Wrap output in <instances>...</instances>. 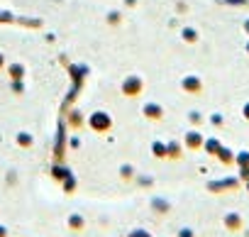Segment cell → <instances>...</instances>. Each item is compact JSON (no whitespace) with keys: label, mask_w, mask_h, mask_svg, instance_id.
I'll return each mask as SVG.
<instances>
[{"label":"cell","mask_w":249,"mask_h":237,"mask_svg":"<svg viewBox=\"0 0 249 237\" xmlns=\"http://www.w3.org/2000/svg\"><path fill=\"white\" fill-rule=\"evenodd\" d=\"M183 157V145L178 140H169L166 142V159H181Z\"/></svg>","instance_id":"6"},{"label":"cell","mask_w":249,"mask_h":237,"mask_svg":"<svg viewBox=\"0 0 249 237\" xmlns=\"http://www.w3.org/2000/svg\"><path fill=\"white\" fill-rule=\"evenodd\" d=\"M176 237H196V230H193V227H181V230L176 232Z\"/></svg>","instance_id":"21"},{"label":"cell","mask_w":249,"mask_h":237,"mask_svg":"<svg viewBox=\"0 0 249 237\" xmlns=\"http://www.w3.org/2000/svg\"><path fill=\"white\" fill-rule=\"evenodd\" d=\"M242 115H244V120H249V103L242 108Z\"/></svg>","instance_id":"27"},{"label":"cell","mask_w":249,"mask_h":237,"mask_svg":"<svg viewBox=\"0 0 249 237\" xmlns=\"http://www.w3.org/2000/svg\"><path fill=\"white\" fill-rule=\"evenodd\" d=\"M222 225H225V230H230V232H239V230L244 227V218H242L237 210H230V213H225Z\"/></svg>","instance_id":"4"},{"label":"cell","mask_w":249,"mask_h":237,"mask_svg":"<svg viewBox=\"0 0 249 237\" xmlns=\"http://www.w3.org/2000/svg\"><path fill=\"white\" fill-rule=\"evenodd\" d=\"M152 154L157 157V159H166V142H152Z\"/></svg>","instance_id":"15"},{"label":"cell","mask_w":249,"mask_h":237,"mask_svg":"<svg viewBox=\"0 0 249 237\" xmlns=\"http://www.w3.org/2000/svg\"><path fill=\"white\" fill-rule=\"evenodd\" d=\"M69 176H73V171H71L64 162H54V166H52V179L61 183V181H66Z\"/></svg>","instance_id":"5"},{"label":"cell","mask_w":249,"mask_h":237,"mask_svg":"<svg viewBox=\"0 0 249 237\" xmlns=\"http://www.w3.org/2000/svg\"><path fill=\"white\" fill-rule=\"evenodd\" d=\"M127 237H152V232H149V230H144V227H135V230H130V232H127Z\"/></svg>","instance_id":"20"},{"label":"cell","mask_w":249,"mask_h":237,"mask_svg":"<svg viewBox=\"0 0 249 237\" xmlns=\"http://www.w3.org/2000/svg\"><path fill=\"white\" fill-rule=\"evenodd\" d=\"M188 120H191V123H193V125H198V123H200V120H203V115H200V112H196V110H193V112H191V115H188Z\"/></svg>","instance_id":"23"},{"label":"cell","mask_w":249,"mask_h":237,"mask_svg":"<svg viewBox=\"0 0 249 237\" xmlns=\"http://www.w3.org/2000/svg\"><path fill=\"white\" fill-rule=\"evenodd\" d=\"M0 237H8V227L5 225H0Z\"/></svg>","instance_id":"29"},{"label":"cell","mask_w":249,"mask_h":237,"mask_svg":"<svg viewBox=\"0 0 249 237\" xmlns=\"http://www.w3.org/2000/svg\"><path fill=\"white\" fill-rule=\"evenodd\" d=\"M220 147H222V142L217 137H205V142H203V152L210 154V157H215L220 152Z\"/></svg>","instance_id":"8"},{"label":"cell","mask_w":249,"mask_h":237,"mask_svg":"<svg viewBox=\"0 0 249 237\" xmlns=\"http://www.w3.org/2000/svg\"><path fill=\"white\" fill-rule=\"evenodd\" d=\"M247 49H249V47H247Z\"/></svg>","instance_id":"33"},{"label":"cell","mask_w":249,"mask_h":237,"mask_svg":"<svg viewBox=\"0 0 249 237\" xmlns=\"http://www.w3.org/2000/svg\"><path fill=\"white\" fill-rule=\"evenodd\" d=\"M210 123H213L215 128H220V125H222L225 120H222V115H210Z\"/></svg>","instance_id":"24"},{"label":"cell","mask_w":249,"mask_h":237,"mask_svg":"<svg viewBox=\"0 0 249 237\" xmlns=\"http://www.w3.org/2000/svg\"><path fill=\"white\" fill-rule=\"evenodd\" d=\"M247 32H249V22H247Z\"/></svg>","instance_id":"32"},{"label":"cell","mask_w":249,"mask_h":237,"mask_svg":"<svg viewBox=\"0 0 249 237\" xmlns=\"http://www.w3.org/2000/svg\"><path fill=\"white\" fill-rule=\"evenodd\" d=\"M10 71H13V76H15V78H18V76H22V69H20V66H13Z\"/></svg>","instance_id":"26"},{"label":"cell","mask_w":249,"mask_h":237,"mask_svg":"<svg viewBox=\"0 0 249 237\" xmlns=\"http://www.w3.org/2000/svg\"><path fill=\"white\" fill-rule=\"evenodd\" d=\"M69 147H71V149H76V147H81V140H78V137H71V142H69Z\"/></svg>","instance_id":"25"},{"label":"cell","mask_w":249,"mask_h":237,"mask_svg":"<svg viewBox=\"0 0 249 237\" xmlns=\"http://www.w3.org/2000/svg\"><path fill=\"white\" fill-rule=\"evenodd\" d=\"M76 186H78L76 176H69L66 181H61V188H64V193H73V191H76Z\"/></svg>","instance_id":"18"},{"label":"cell","mask_w":249,"mask_h":237,"mask_svg":"<svg viewBox=\"0 0 249 237\" xmlns=\"http://www.w3.org/2000/svg\"><path fill=\"white\" fill-rule=\"evenodd\" d=\"M152 208L159 210V213H169V210H171V203L164 201V198H152Z\"/></svg>","instance_id":"16"},{"label":"cell","mask_w":249,"mask_h":237,"mask_svg":"<svg viewBox=\"0 0 249 237\" xmlns=\"http://www.w3.org/2000/svg\"><path fill=\"white\" fill-rule=\"evenodd\" d=\"M137 183H142V186H152V179H137Z\"/></svg>","instance_id":"28"},{"label":"cell","mask_w":249,"mask_h":237,"mask_svg":"<svg viewBox=\"0 0 249 237\" xmlns=\"http://www.w3.org/2000/svg\"><path fill=\"white\" fill-rule=\"evenodd\" d=\"M15 142H18V147H25V149H27V147L35 145V137H32L30 132H20V135L15 137Z\"/></svg>","instance_id":"14"},{"label":"cell","mask_w":249,"mask_h":237,"mask_svg":"<svg viewBox=\"0 0 249 237\" xmlns=\"http://www.w3.org/2000/svg\"><path fill=\"white\" fill-rule=\"evenodd\" d=\"M144 115L149 117V120H161V117H164V110H161V105L149 103V105H144Z\"/></svg>","instance_id":"11"},{"label":"cell","mask_w":249,"mask_h":237,"mask_svg":"<svg viewBox=\"0 0 249 237\" xmlns=\"http://www.w3.org/2000/svg\"><path fill=\"white\" fill-rule=\"evenodd\" d=\"M234 166H249V149H239L234 152Z\"/></svg>","instance_id":"13"},{"label":"cell","mask_w":249,"mask_h":237,"mask_svg":"<svg viewBox=\"0 0 249 237\" xmlns=\"http://www.w3.org/2000/svg\"><path fill=\"white\" fill-rule=\"evenodd\" d=\"M239 186H242L239 176H225V179H215L205 183L210 193H230V191H239Z\"/></svg>","instance_id":"1"},{"label":"cell","mask_w":249,"mask_h":237,"mask_svg":"<svg viewBox=\"0 0 249 237\" xmlns=\"http://www.w3.org/2000/svg\"><path fill=\"white\" fill-rule=\"evenodd\" d=\"M66 225H69V230H71V232H81V230L86 227V218H83V215H78V213H73V215H69Z\"/></svg>","instance_id":"9"},{"label":"cell","mask_w":249,"mask_h":237,"mask_svg":"<svg viewBox=\"0 0 249 237\" xmlns=\"http://www.w3.org/2000/svg\"><path fill=\"white\" fill-rule=\"evenodd\" d=\"M244 191H247V193H249V181H244Z\"/></svg>","instance_id":"30"},{"label":"cell","mask_w":249,"mask_h":237,"mask_svg":"<svg viewBox=\"0 0 249 237\" xmlns=\"http://www.w3.org/2000/svg\"><path fill=\"white\" fill-rule=\"evenodd\" d=\"M203 142H205V137H203V132H198V130H191V132H186V137H183V147H186L188 152H200V149H203Z\"/></svg>","instance_id":"3"},{"label":"cell","mask_w":249,"mask_h":237,"mask_svg":"<svg viewBox=\"0 0 249 237\" xmlns=\"http://www.w3.org/2000/svg\"><path fill=\"white\" fill-rule=\"evenodd\" d=\"M0 66H3V54H0Z\"/></svg>","instance_id":"31"},{"label":"cell","mask_w":249,"mask_h":237,"mask_svg":"<svg viewBox=\"0 0 249 237\" xmlns=\"http://www.w3.org/2000/svg\"><path fill=\"white\" fill-rule=\"evenodd\" d=\"M71 128H73V130H81V128H83V115H81L78 110L71 112Z\"/></svg>","instance_id":"19"},{"label":"cell","mask_w":249,"mask_h":237,"mask_svg":"<svg viewBox=\"0 0 249 237\" xmlns=\"http://www.w3.org/2000/svg\"><path fill=\"white\" fill-rule=\"evenodd\" d=\"M88 128L95 130V132H107V130L112 128V117H110L107 112L98 110V112H93V115L88 117Z\"/></svg>","instance_id":"2"},{"label":"cell","mask_w":249,"mask_h":237,"mask_svg":"<svg viewBox=\"0 0 249 237\" xmlns=\"http://www.w3.org/2000/svg\"><path fill=\"white\" fill-rule=\"evenodd\" d=\"M237 176H239V181H242V183H244V181H249V166H239V174H237Z\"/></svg>","instance_id":"22"},{"label":"cell","mask_w":249,"mask_h":237,"mask_svg":"<svg viewBox=\"0 0 249 237\" xmlns=\"http://www.w3.org/2000/svg\"><path fill=\"white\" fill-rule=\"evenodd\" d=\"M183 88H186L188 93H200V88H203V86H200V81H198L196 76H188V78L183 81Z\"/></svg>","instance_id":"12"},{"label":"cell","mask_w":249,"mask_h":237,"mask_svg":"<svg viewBox=\"0 0 249 237\" xmlns=\"http://www.w3.org/2000/svg\"><path fill=\"white\" fill-rule=\"evenodd\" d=\"M120 176H122L124 181L135 179V166H132V164H122V166H120Z\"/></svg>","instance_id":"17"},{"label":"cell","mask_w":249,"mask_h":237,"mask_svg":"<svg viewBox=\"0 0 249 237\" xmlns=\"http://www.w3.org/2000/svg\"><path fill=\"white\" fill-rule=\"evenodd\" d=\"M215 159H217L222 166H232V164H234V149H230V147H225V145H222V147H220V152L215 154Z\"/></svg>","instance_id":"7"},{"label":"cell","mask_w":249,"mask_h":237,"mask_svg":"<svg viewBox=\"0 0 249 237\" xmlns=\"http://www.w3.org/2000/svg\"><path fill=\"white\" fill-rule=\"evenodd\" d=\"M122 91H124V95H140V91H142V81H140V78H130L127 83L122 86Z\"/></svg>","instance_id":"10"}]
</instances>
